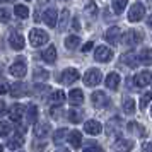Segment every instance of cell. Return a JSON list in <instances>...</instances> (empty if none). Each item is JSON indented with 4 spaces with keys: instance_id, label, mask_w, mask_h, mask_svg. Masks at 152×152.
Listing matches in <instances>:
<instances>
[{
    "instance_id": "cell-1",
    "label": "cell",
    "mask_w": 152,
    "mask_h": 152,
    "mask_svg": "<svg viewBox=\"0 0 152 152\" xmlns=\"http://www.w3.org/2000/svg\"><path fill=\"white\" fill-rule=\"evenodd\" d=\"M48 39H50L48 33H45L43 29H31V31H29V43H31V46H34V48L43 46Z\"/></svg>"
},
{
    "instance_id": "cell-2",
    "label": "cell",
    "mask_w": 152,
    "mask_h": 152,
    "mask_svg": "<svg viewBox=\"0 0 152 152\" xmlns=\"http://www.w3.org/2000/svg\"><path fill=\"white\" fill-rule=\"evenodd\" d=\"M103 80V74H101V70L97 69H91L86 72V75H84V84L87 86V87H94L97 84Z\"/></svg>"
},
{
    "instance_id": "cell-3",
    "label": "cell",
    "mask_w": 152,
    "mask_h": 152,
    "mask_svg": "<svg viewBox=\"0 0 152 152\" xmlns=\"http://www.w3.org/2000/svg\"><path fill=\"white\" fill-rule=\"evenodd\" d=\"M145 15V5L140 2H135L128 10V21L130 22H138Z\"/></svg>"
},
{
    "instance_id": "cell-4",
    "label": "cell",
    "mask_w": 152,
    "mask_h": 152,
    "mask_svg": "<svg viewBox=\"0 0 152 152\" xmlns=\"http://www.w3.org/2000/svg\"><path fill=\"white\" fill-rule=\"evenodd\" d=\"M91 99H92V104H94V108H97V110H101V108H106V106L110 104V96H108L106 92H103V91H94Z\"/></svg>"
},
{
    "instance_id": "cell-5",
    "label": "cell",
    "mask_w": 152,
    "mask_h": 152,
    "mask_svg": "<svg viewBox=\"0 0 152 152\" xmlns=\"http://www.w3.org/2000/svg\"><path fill=\"white\" fill-rule=\"evenodd\" d=\"M142 43V33L137 29H128L125 33V45L126 46H137Z\"/></svg>"
},
{
    "instance_id": "cell-6",
    "label": "cell",
    "mask_w": 152,
    "mask_h": 152,
    "mask_svg": "<svg viewBox=\"0 0 152 152\" xmlns=\"http://www.w3.org/2000/svg\"><path fill=\"white\" fill-rule=\"evenodd\" d=\"M10 74H12L14 77H17V79H22V77L28 74V67H26V62H24L22 58L15 60V62L10 65Z\"/></svg>"
},
{
    "instance_id": "cell-7",
    "label": "cell",
    "mask_w": 152,
    "mask_h": 152,
    "mask_svg": "<svg viewBox=\"0 0 152 152\" xmlns=\"http://www.w3.org/2000/svg\"><path fill=\"white\" fill-rule=\"evenodd\" d=\"M60 80H62V84H65V86H72L74 82L79 80V70H77V69L63 70L62 75H60Z\"/></svg>"
},
{
    "instance_id": "cell-8",
    "label": "cell",
    "mask_w": 152,
    "mask_h": 152,
    "mask_svg": "<svg viewBox=\"0 0 152 152\" xmlns=\"http://www.w3.org/2000/svg\"><path fill=\"white\" fill-rule=\"evenodd\" d=\"M50 133H51V125H50L48 121H39V123H34V135L38 138L45 140Z\"/></svg>"
},
{
    "instance_id": "cell-9",
    "label": "cell",
    "mask_w": 152,
    "mask_h": 152,
    "mask_svg": "<svg viewBox=\"0 0 152 152\" xmlns=\"http://www.w3.org/2000/svg\"><path fill=\"white\" fill-rule=\"evenodd\" d=\"M94 58H96V62H110L113 58V51L108 46H97L94 50Z\"/></svg>"
},
{
    "instance_id": "cell-10",
    "label": "cell",
    "mask_w": 152,
    "mask_h": 152,
    "mask_svg": "<svg viewBox=\"0 0 152 152\" xmlns=\"http://www.w3.org/2000/svg\"><path fill=\"white\" fill-rule=\"evenodd\" d=\"M28 84L21 82V80H17V82H14L10 87H9V91H10V96L12 97H22L28 94Z\"/></svg>"
},
{
    "instance_id": "cell-11",
    "label": "cell",
    "mask_w": 152,
    "mask_h": 152,
    "mask_svg": "<svg viewBox=\"0 0 152 152\" xmlns=\"http://www.w3.org/2000/svg\"><path fill=\"white\" fill-rule=\"evenodd\" d=\"M133 80H135L133 84L137 87H147V86H151V80H152L151 72L149 70H142V72H138L137 75L133 77Z\"/></svg>"
},
{
    "instance_id": "cell-12",
    "label": "cell",
    "mask_w": 152,
    "mask_h": 152,
    "mask_svg": "<svg viewBox=\"0 0 152 152\" xmlns=\"http://www.w3.org/2000/svg\"><path fill=\"white\" fill-rule=\"evenodd\" d=\"M120 36H121V31H120V28L118 26H111L108 31H106V34H104V38H106V41L110 43V45H118V41H120Z\"/></svg>"
},
{
    "instance_id": "cell-13",
    "label": "cell",
    "mask_w": 152,
    "mask_h": 152,
    "mask_svg": "<svg viewBox=\"0 0 152 152\" xmlns=\"http://www.w3.org/2000/svg\"><path fill=\"white\" fill-rule=\"evenodd\" d=\"M9 45H10L14 50H22L24 45H26L24 36H22L21 33H12V34L9 36Z\"/></svg>"
},
{
    "instance_id": "cell-14",
    "label": "cell",
    "mask_w": 152,
    "mask_h": 152,
    "mask_svg": "<svg viewBox=\"0 0 152 152\" xmlns=\"http://www.w3.org/2000/svg\"><path fill=\"white\" fill-rule=\"evenodd\" d=\"M56 19H58V12L55 9H46L45 10V15H43V21L46 26L50 28H56Z\"/></svg>"
},
{
    "instance_id": "cell-15",
    "label": "cell",
    "mask_w": 152,
    "mask_h": 152,
    "mask_svg": "<svg viewBox=\"0 0 152 152\" xmlns=\"http://www.w3.org/2000/svg\"><path fill=\"white\" fill-rule=\"evenodd\" d=\"M84 130H86V133H89V135H99L101 130H103V126L96 120H89V121L84 123Z\"/></svg>"
},
{
    "instance_id": "cell-16",
    "label": "cell",
    "mask_w": 152,
    "mask_h": 152,
    "mask_svg": "<svg viewBox=\"0 0 152 152\" xmlns=\"http://www.w3.org/2000/svg\"><path fill=\"white\" fill-rule=\"evenodd\" d=\"M113 149H115V152H132L133 142H132V140H126V138H120V140L115 142Z\"/></svg>"
},
{
    "instance_id": "cell-17",
    "label": "cell",
    "mask_w": 152,
    "mask_h": 152,
    "mask_svg": "<svg viewBox=\"0 0 152 152\" xmlns=\"http://www.w3.org/2000/svg\"><path fill=\"white\" fill-rule=\"evenodd\" d=\"M56 21H58V31L63 33L65 29L69 28V22H70V10L69 9H63L62 12H60V17Z\"/></svg>"
},
{
    "instance_id": "cell-18",
    "label": "cell",
    "mask_w": 152,
    "mask_h": 152,
    "mask_svg": "<svg viewBox=\"0 0 152 152\" xmlns=\"http://www.w3.org/2000/svg\"><path fill=\"white\" fill-rule=\"evenodd\" d=\"M69 103L72 106H80L84 103V94L80 89H72L69 92Z\"/></svg>"
},
{
    "instance_id": "cell-19",
    "label": "cell",
    "mask_w": 152,
    "mask_h": 152,
    "mask_svg": "<svg viewBox=\"0 0 152 152\" xmlns=\"http://www.w3.org/2000/svg\"><path fill=\"white\" fill-rule=\"evenodd\" d=\"M67 140L70 142V145L74 147V149H79L80 145H82V133L80 132H69V135H67Z\"/></svg>"
},
{
    "instance_id": "cell-20",
    "label": "cell",
    "mask_w": 152,
    "mask_h": 152,
    "mask_svg": "<svg viewBox=\"0 0 152 152\" xmlns=\"http://www.w3.org/2000/svg\"><path fill=\"white\" fill-rule=\"evenodd\" d=\"M65 99H67V96H65L63 91H53L51 96H50V103L53 104V106H62L65 103Z\"/></svg>"
},
{
    "instance_id": "cell-21",
    "label": "cell",
    "mask_w": 152,
    "mask_h": 152,
    "mask_svg": "<svg viewBox=\"0 0 152 152\" xmlns=\"http://www.w3.org/2000/svg\"><path fill=\"white\" fill-rule=\"evenodd\" d=\"M104 84H106V87H108V89H113V91L118 89V86H120V75H118L116 72H111V74H108Z\"/></svg>"
},
{
    "instance_id": "cell-22",
    "label": "cell",
    "mask_w": 152,
    "mask_h": 152,
    "mask_svg": "<svg viewBox=\"0 0 152 152\" xmlns=\"http://www.w3.org/2000/svg\"><path fill=\"white\" fill-rule=\"evenodd\" d=\"M22 113H24V106L22 104H12L10 110H9V115H10V120L12 121H19L22 116Z\"/></svg>"
},
{
    "instance_id": "cell-23",
    "label": "cell",
    "mask_w": 152,
    "mask_h": 152,
    "mask_svg": "<svg viewBox=\"0 0 152 152\" xmlns=\"http://www.w3.org/2000/svg\"><path fill=\"white\" fill-rule=\"evenodd\" d=\"M26 120L31 125L38 123V108H36L34 104H29L28 108H26Z\"/></svg>"
},
{
    "instance_id": "cell-24",
    "label": "cell",
    "mask_w": 152,
    "mask_h": 152,
    "mask_svg": "<svg viewBox=\"0 0 152 152\" xmlns=\"http://www.w3.org/2000/svg\"><path fill=\"white\" fill-rule=\"evenodd\" d=\"M43 60L46 63H53L56 60V48L55 46H48V48L43 51Z\"/></svg>"
},
{
    "instance_id": "cell-25",
    "label": "cell",
    "mask_w": 152,
    "mask_h": 152,
    "mask_svg": "<svg viewBox=\"0 0 152 152\" xmlns=\"http://www.w3.org/2000/svg\"><path fill=\"white\" fill-rule=\"evenodd\" d=\"M121 62L126 63V67H137L138 65V60H137V55L135 53H125L121 56Z\"/></svg>"
},
{
    "instance_id": "cell-26",
    "label": "cell",
    "mask_w": 152,
    "mask_h": 152,
    "mask_svg": "<svg viewBox=\"0 0 152 152\" xmlns=\"http://www.w3.org/2000/svg\"><path fill=\"white\" fill-rule=\"evenodd\" d=\"M67 135H69V130L67 128H60V130L55 132V135H53V142L56 145L63 144V140H67Z\"/></svg>"
},
{
    "instance_id": "cell-27",
    "label": "cell",
    "mask_w": 152,
    "mask_h": 152,
    "mask_svg": "<svg viewBox=\"0 0 152 152\" xmlns=\"http://www.w3.org/2000/svg\"><path fill=\"white\" fill-rule=\"evenodd\" d=\"M135 101L132 99V97H125L123 99V111L126 113V115H133L135 113Z\"/></svg>"
},
{
    "instance_id": "cell-28",
    "label": "cell",
    "mask_w": 152,
    "mask_h": 152,
    "mask_svg": "<svg viewBox=\"0 0 152 152\" xmlns=\"http://www.w3.org/2000/svg\"><path fill=\"white\" fill-rule=\"evenodd\" d=\"M33 75H34V80L43 82V80H46V79L50 77V72H48V70H45V69H41V67H36Z\"/></svg>"
},
{
    "instance_id": "cell-29",
    "label": "cell",
    "mask_w": 152,
    "mask_h": 152,
    "mask_svg": "<svg viewBox=\"0 0 152 152\" xmlns=\"http://www.w3.org/2000/svg\"><path fill=\"white\" fill-rule=\"evenodd\" d=\"M118 128H120V118H115V120H110L108 125H106V133L108 135H113V133H116Z\"/></svg>"
},
{
    "instance_id": "cell-30",
    "label": "cell",
    "mask_w": 152,
    "mask_h": 152,
    "mask_svg": "<svg viewBox=\"0 0 152 152\" xmlns=\"http://www.w3.org/2000/svg\"><path fill=\"white\" fill-rule=\"evenodd\" d=\"M22 144H24V137H22V135H19V137H14L12 140H9V142H7V149L15 151V149L22 147Z\"/></svg>"
},
{
    "instance_id": "cell-31",
    "label": "cell",
    "mask_w": 152,
    "mask_h": 152,
    "mask_svg": "<svg viewBox=\"0 0 152 152\" xmlns=\"http://www.w3.org/2000/svg\"><path fill=\"white\" fill-rule=\"evenodd\" d=\"M84 12L89 15V17H96V15H97V5H96V2H92V0H91V2H87V4L84 5Z\"/></svg>"
},
{
    "instance_id": "cell-32",
    "label": "cell",
    "mask_w": 152,
    "mask_h": 152,
    "mask_svg": "<svg viewBox=\"0 0 152 152\" xmlns=\"http://www.w3.org/2000/svg\"><path fill=\"white\" fill-rule=\"evenodd\" d=\"M137 60L144 65H151V50L145 48L144 51H140V55H137Z\"/></svg>"
},
{
    "instance_id": "cell-33",
    "label": "cell",
    "mask_w": 152,
    "mask_h": 152,
    "mask_svg": "<svg viewBox=\"0 0 152 152\" xmlns=\"http://www.w3.org/2000/svg\"><path fill=\"white\" fill-rule=\"evenodd\" d=\"M126 4H128V0H113V10H115V14H121L126 9Z\"/></svg>"
},
{
    "instance_id": "cell-34",
    "label": "cell",
    "mask_w": 152,
    "mask_h": 152,
    "mask_svg": "<svg viewBox=\"0 0 152 152\" xmlns=\"http://www.w3.org/2000/svg\"><path fill=\"white\" fill-rule=\"evenodd\" d=\"M14 14L17 15V17H21V19H26V17H29V9L26 7V5H15L14 9Z\"/></svg>"
},
{
    "instance_id": "cell-35",
    "label": "cell",
    "mask_w": 152,
    "mask_h": 152,
    "mask_svg": "<svg viewBox=\"0 0 152 152\" xmlns=\"http://www.w3.org/2000/svg\"><path fill=\"white\" fill-rule=\"evenodd\" d=\"M79 43H80L79 36H69V38L65 39V46L69 50H75L77 46H79Z\"/></svg>"
},
{
    "instance_id": "cell-36",
    "label": "cell",
    "mask_w": 152,
    "mask_h": 152,
    "mask_svg": "<svg viewBox=\"0 0 152 152\" xmlns=\"http://www.w3.org/2000/svg\"><path fill=\"white\" fill-rule=\"evenodd\" d=\"M69 120L72 121V123H80V121H82V116H80V113H79L77 110L72 108V110L69 111Z\"/></svg>"
},
{
    "instance_id": "cell-37",
    "label": "cell",
    "mask_w": 152,
    "mask_h": 152,
    "mask_svg": "<svg viewBox=\"0 0 152 152\" xmlns=\"http://www.w3.org/2000/svg\"><path fill=\"white\" fill-rule=\"evenodd\" d=\"M12 130V126L9 121H0V137H7Z\"/></svg>"
},
{
    "instance_id": "cell-38",
    "label": "cell",
    "mask_w": 152,
    "mask_h": 152,
    "mask_svg": "<svg viewBox=\"0 0 152 152\" xmlns=\"http://www.w3.org/2000/svg\"><path fill=\"white\" fill-rule=\"evenodd\" d=\"M151 92H145L144 96H142V99H140V110H144V108H147L149 106V103H151Z\"/></svg>"
},
{
    "instance_id": "cell-39",
    "label": "cell",
    "mask_w": 152,
    "mask_h": 152,
    "mask_svg": "<svg viewBox=\"0 0 152 152\" xmlns=\"http://www.w3.org/2000/svg\"><path fill=\"white\" fill-rule=\"evenodd\" d=\"M10 19V10L9 9H0V22H9Z\"/></svg>"
},
{
    "instance_id": "cell-40",
    "label": "cell",
    "mask_w": 152,
    "mask_h": 152,
    "mask_svg": "<svg viewBox=\"0 0 152 152\" xmlns=\"http://www.w3.org/2000/svg\"><path fill=\"white\" fill-rule=\"evenodd\" d=\"M50 91V87L48 86H38V87H34V92H36V96H39V97H43L45 96V92H48Z\"/></svg>"
},
{
    "instance_id": "cell-41",
    "label": "cell",
    "mask_w": 152,
    "mask_h": 152,
    "mask_svg": "<svg viewBox=\"0 0 152 152\" xmlns=\"http://www.w3.org/2000/svg\"><path fill=\"white\" fill-rule=\"evenodd\" d=\"M84 152H104V149L101 145H89V147H86Z\"/></svg>"
},
{
    "instance_id": "cell-42",
    "label": "cell",
    "mask_w": 152,
    "mask_h": 152,
    "mask_svg": "<svg viewBox=\"0 0 152 152\" xmlns=\"http://www.w3.org/2000/svg\"><path fill=\"white\" fill-rule=\"evenodd\" d=\"M5 113H7V106H5V103L0 99V116H4Z\"/></svg>"
},
{
    "instance_id": "cell-43",
    "label": "cell",
    "mask_w": 152,
    "mask_h": 152,
    "mask_svg": "<svg viewBox=\"0 0 152 152\" xmlns=\"http://www.w3.org/2000/svg\"><path fill=\"white\" fill-rule=\"evenodd\" d=\"M72 28L75 29V31L80 29V24H79V19H77V17H74V21H72Z\"/></svg>"
},
{
    "instance_id": "cell-44",
    "label": "cell",
    "mask_w": 152,
    "mask_h": 152,
    "mask_svg": "<svg viewBox=\"0 0 152 152\" xmlns=\"http://www.w3.org/2000/svg\"><path fill=\"white\" fill-rule=\"evenodd\" d=\"M7 89H9V87H7V84H5V82L0 84V94H5V92H7Z\"/></svg>"
},
{
    "instance_id": "cell-45",
    "label": "cell",
    "mask_w": 152,
    "mask_h": 152,
    "mask_svg": "<svg viewBox=\"0 0 152 152\" xmlns=\"http://www.w3.org/2000/svg\"><path fill=\"white\" fill-rule=\"evenodd\" d=\"M91 48H92V43H86V45H84V46H82V51H84V53H86V51H89V50Z\"/></svg>"
},
{
    "instance_id": "cell-46",
    "label": "cell",
    "mask_w": 152,
    "mask_h": 152,
    "mask_svg": "<svg viewBox=\"0 0 152 152\" xmlns=\"http://www.w3.org/2000/svg\"><path fill=\"white\" fill-rule=\"evenodd\" d=\"M60 115H62V111H60V110L56 111V108H53V110H51V116H53V118L60 116Z\"/></svg>"
},
{
    "instance_id": "cell-47",
    "label": "cell",
    "mask_w": 152,
    "mask_h": 152,
    "mask_svg": "<svg viewBox=\"0 0 152 152\" xmlns=\"http://www.w3.org/2000/svg\"><path fill=\"white\" fill-rule=\"evenodd\" d=\"M142 152H151V144L149 142H145L144 147H142Z\"/></svg>"
},
{
    "instance_id": "cell-48",
    "label": "cell",
    "mask_w": 152,
    "mask_h": 152,
    "mask_svg": "<svg viewBox=\"0 0 152 152\" xmlns=\"http://www.w3.org/2000/svg\"><path fill=\"white\" fill-rule=\"evenodd\" d=\"M45 147H46V144H36V151L39 152V151H43Z\"/></svg>"
},
{
    "instance_id": "cell-49",
    "label": "cell",
    "mask_w": 152,
    "mask_h": 152,
    "mask_svg": "<svg viewBox=\"0 0 152 152\" xmlns=\"http://www.w3.org/2000/svg\"><path fill=\"white\" fill-rule=\"evenodd\" d=\"M56 152H69V151H67V149H58Z\"/></svg>"
},
{
    "instance_id": "cell-50",
    "label": "cell",
    "mask_w": 152,
    "mask_h": 152,
    "mask_svg": "<svg viewBox=\"0 0 152 152\" xmlns=\"http://www.w3.org/2000/svg\"><path fill=\"white\" fill-rule=\"evenodd\" d=\"M0 152H4V147H2V145H0Z\"/></svg>"
},
{
    "instance_id": "cell-51",
    "label": "cell",
    "mask_w": 152,
    "mask_h": 152,
    "mask_svg": "<svg viewBox=\"0 0 152 152\" xmlns=\"http://www.w3.org/2000/svg\"><path fill=\"white\" fill-rule=\"evenodd\" d=\"M9 2H15V0H9Z\"/></svg>"
},
{
    "instance_id": "cell-52",
    "label": "cell",
    "mask_w": 152,
    "mask_h": 152,
    "mask_svg": "<svg viewBox=\"0 0 152 152\" xmlns=\"http://www.w3.org/2000/svg\"><path fill=\"white\" fill-rule=\"evenodd\" d=\"M0 2H5V0H0Z\"/></svg>"
},
{
    "instance_id": "cell-53",
    "label": "cell",
    "mask_w": 152,
    "mask_h": 152,
    "mask_svg": "<svg viewBox=\"0 0 152 152\" xmlns=\"http://www.w3.org/2000/svg\"><path fill=\"white\" fill-rule=\"evenodd\" d=\"M26 2H31V0H26Z\"/></svg>"
}]
</instances>
